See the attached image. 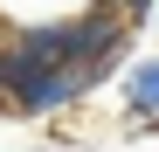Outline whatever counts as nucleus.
Returning a JSON list of instances; mask_svg holds the SVG:
<instances>
[{
	"label": "nucleus",
	"mask_w": 159,
	"mask_h": 152,
	"mask_svg": "<svg viewBox=\"0 0 159 152\" xmlns=\"http://www.w3.org/2000/svg\"><path fill=\"white\" fill-rule=\"evenodd\" d=\"M118 76H125V111H139V124H159V56H131Z\"/></svg>",
	"instance_id": "obj_1"
},
{
	"label": "nucleus",
	"mask_w": 159,
	"mask_h": 152,
	"mask_svg": "<svg viewBox=\"0 0 159 152\" xmlns=\"http://www.w3.org/2000/svg\"><path fill=\"white\" fill-rule=\"evenodd\" d=\"M152 28H159V7H152Z\"/></svg>",
	"instance_id": "obj_2"
}]
</instances>
